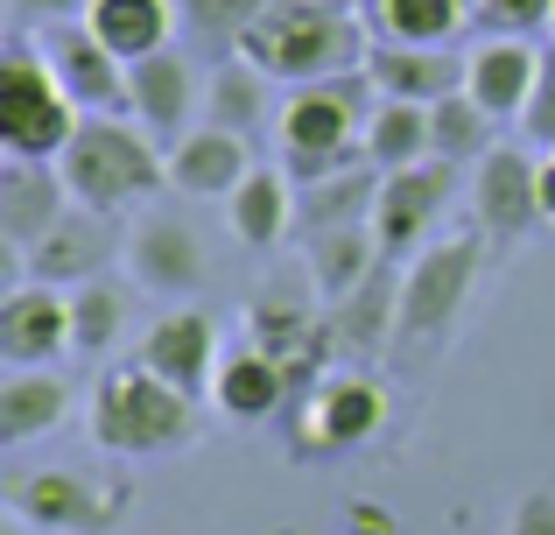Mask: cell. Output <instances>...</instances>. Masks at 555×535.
Segmentation results:
<instances>
[{
	"label": "cell",
	"mask_w": 555,
	"mask_h": 535,
	"mask_svg": "<svg viewBox=\"0 0 555 535\" xmlns=\"http://www.w3.org/2000/svg\"><path fill=\"white\" fill-rule=\"evenodd\" d=\"M506 535H555V494H548V486L520 500V508H514V522H506Z\"/></svg>",
	"instance_id": "35"
},
{
	"label": "cell",
	"mask_w": 555,
	"mask_h": 535,
	"mask_svg": "<svg viewBox=\"0 0 555 535\" xmlns=\"http://www.w3.org/2000/svg\"><path fill=\"white\" fill-rule=\"evenodd\" d=\"M373 106H379V85H373L366 64L338 71V78H324V85H302L282 106V127H274V135H282V169L296 183H324V177H338V169L366 163Z\"/></svg>",
	"instance_id": "3"
},
{
	"label": "cell",
	"mask_w": 555,
	"mask_h": 535,
	"mask_svg": "<svg viewBox=\"0 0 555 535\" xmlns=\"http://www.w3.org/2000/svg\"><path fill=\"white\" fill-rule=\"evenodd\" d=\"M8 514L28 522V528H42V535H92L120 514V494L106 500L85 472L50 466V472H28V480L8 486Z\"/></svg>",
	"instance_id": "11"
},
{
	"label": "cell",
	"mask_w": 555,
	"mask_h": 535,
	"mask_svg": "<svg viewBox=\"0 0 555 535\" xmlns=\"http://www.w3.org/2000/svg\"><path fill=\"white\" fill-rule=\"evenodd\" d=\"M379 262H387V254H379L373 226H338V233H317V240H310V254H302V268H310V282L324 289V303L352 296V289L366 282Z\"/></svg>",
	"instance_id": "27"
},
{
	"label": "cell",
	"mask_w": 555,
	"mask_h": 535,
	"mask_svg": "<svg viewBox=\"0 0 555 535\" xmlns=\"http://www.w3.org/2000/svg\"><path fill=\"white\" fill-rule=\"evenodd\" d=\"M478 268H486V233H450V240H436V247H422L401 275V324H393V345L450 339L457 310L478 289Z\"/></svg>",
	"instance_id": "6"
},
{
	"label": "cell",
	"mask_w": 555,
	"mask_h": 535,
	"mask_svg": "<svg viewBox=\"0 0 555 535\" xmlns=\"http://www.w3.org/2000/svg\"><path fill=\"white\" fill-rule=\"evenodd\" d=\"M197 437V402L155 367H106L92 381V444L113 458H163Z\"/></svg>",
	"instance_id": "4"
},
{
	"label": "cell",
	"mask_w": 555,
	"mask_h": 535,
	"mask_svg": "<svg viewBox=\"0 0 555 535\" xmlns=\"http://www.w3.org/2000/svg\"><path fill=\"white\" fill-rule=\"evenodd\" d=\"M70 416V381L64 373H42V367H14L0 381V444H36L50 437L56 423Z\"/></svg>",
	"instance_id": "24"
},
{
	"label": "cell",
	"mask_w": 555,
	"mask_h": 535,
	"mask_svg": "<svg viewBox=\"0 0 555 535\" xmlns=\"http://www.w3.org/2000/svg\"><path fill=\"white\" fill-rule=\"evenodd\" d=\"M78 99L64 92V78L50 71L42 42L8 36L0 50V155H22V163H56L78 135Z\"/></svg>",
	"instance_id": "5"
},
{
	"label": "cell",
	"mask_w": 555,
	"mask_h": 535,
	"mask_svg": "<svg viewBox=\"0 0 555 535\" xmlns=\"http://www.w3.org/2000/svg\"><path fill=\"white\" fill-rule=\"evenodd\" d=\"M56 169H64L70 198L92 205V212H106V219L141 212L149 198L169 191V149L134 120V113H85L78 135H70V149L56 155Z\"/></svg>",
	"instance_id": "2"
},
{
	"label": "cell",
	"mask_w": 555,
	"mask_h": 535,
	"mask_svg": "<svg viewBox=\"0 0 555 535\" xmlns=\"http://www.w3.org/2000/svg\"><path fill=\"white\" fill-rule=\"evenodd\" d=\"M373 50L352 0H274L240 36V56L268 71L274 85H324L338 71H359Z\"/></svg>",
	"instance_id": "1"
},
{
	"label": "cell",
	"mask_w": 555,
	"mask_h": 535,
	"mask_svg": "<svg viewBox=\"0 0 555 535\" xmlns=\"http://www.w3.org/2000/svg\"><path fill=\"white\" fill-rule=\"evenodd\" d=\"M225 226L232 240H240L246 254H274L288 233H296V177H288L282 163H254L246 169V183L225 198Z\"/></svg>",
	"instance_id": "21"
},
{
	"label": "cell",
	"mask_w": 555,
	"mask_h": 535,
	"mask_svg": "<svg viewBox=\"0 0 555 535\" xmlns=\"http://www.w3.org/2000/svg\"><path fill=\"white\" fill-rule=\"evenodd\" d=\"M288 395H296V387H288V359L260 353V345H240V353L218 359L211 402H218V416H232V423H260V416H274Z\"/></svg>",
	"instance_id": "23"
},
{
	"label": "cell",
	"mask_w": 555,
	"mask_h": 535,
	"mask_svg": "<svg viewBox=\"0 0 555 535\" xmlns=\"http://www.w3.org/2000/svg\"><path fill=\"white\" fill-rule=\"evenodd\" d=\"M246 169H254V141L204 120V127H190L177 149H169V191L204 198V205H225V198L246 183Z\"/></svg>",
	"instance_id": "18"
},
{
	"label": "cell",
	"mask_w": 555,
	"mask_h": 535,
	"mask_svg": "<svg viewBox=\"0 0 555 535\" xmlns=\"http://www.w3.org/2000/svg\"><path fill=\"white\" fill-rule=\"evenodd\" d=\"M542 219H555V155L542 149Z\"/></svg>",
	"instance_id": "37"
},
{
	"label": "cell",
	"mask_w": 555,
	"mask_h": 535,
	"mask_svg": "<svg viewBox=\"0 0 555 535\" xmlns=\"http://www.w3.org/2000/svg\"><path fill=\"white\" fill-rule=\"evenodd\" d=\"M472 8L464 0H373V28L387 42H429V50H457Z\"/></svg>",
	"instance_id": "29"
},
{
	"label": "cell",
	"mask_w": 555,
	"mask_h": 535,
	"mask_svg": "<svg viewBox=\"0 0 555 535\" xmlns=\"http://www.w3.org/2000/svg\"><path fill=\"white\" fill-rule=\"evenodd\" d=\"M387 423V395L366 373H331L310 395V451H352Z\"/></svg>",
	"instance_id": "22"
},
{
	"label": "cell",
	"mask_w": 555,
	"mask_h": 535,
	"mask_svg": "<svg viewBox=\"0 0 555 535\" xmlns=\"http://www.w3.org/2000/svg\"><path fill=\"white\" fill-rule=\"evenodd\" d=\"M436 155V127H429V106H415V99H379L373 120H366V163L373 169H415Z\"/></svg>",
	"instance_id": "26"
},
{
	"label": "cell",
	"mask_w": 555,
	"mask_h": 535,
	"mask_svg": "<svg viewBox=\"0 0 555 535\" xmlns=\"http://www.w3.org/2000/svg\"><path fill=\"white\" fill-rule=\"evenodd\" d=\"M274 0H177V22L190 42H204V50L218 56H240V36L268 14Z\"/></svg>",
	"instance_id": "32"
},
{
	"label": "cell",
	"mask_w": 555,
	"mask_h": 535,
	"mask_svg": "<svg viewBox=\"0 0 555 535\" xmlns=\"http://www.w3.org/2000/svg\"><path fill=\"white\" fill-rule=\"evenodd\" d=\"M429 127H436V155H443V163H486L492 149H500V141H492V113L478 106L472 92H450V99H436L429 106Z\"/></svg>",
	"instance_id": "30"
},
{
	"label": "cell",
	"mask_w": 555,
	"mask_h": 535,
	"mask_svg": "<svg viewBox=\"0 0 555 535\" xmlns=\"http://www.w3.org/2000/svg\"><path fill=\"white\" fill-rule=\"evenodd\" d=\"M42 56L64 78V92L78 99V113H127V64L92 36V22H50L42 28Z\"/></svg>",
	"instance_id": "12"
},
{
	"label": "cell",
	"mask_w": 555,
	"mask_h": 535,
	"mask_svg": "<svg viewBox=\"0 0 555 535\" xmlns=\"http://www.w3.org/2000/svg\"><path fill=\"white\" fill-rule=\"evenodd\" d=\"M542 78V42L534 36H486L464 56V92L492 113V120H520Z\"/></svg>",
	"instance_id": "17"
},
{
	"label": "cell",
	"mask_w": 555,
	"mask_h": 535,
	"mask_svg": "<svg viewBox=\"0 0 555 535\" xmlns=\"http://www.w3.org/2000/svg\"><path fill=\"white\" fill-rule=\"evenodd\" d=\"M113 254H127L120 219H106V212H92V205H70L64 219H56V226H50V233H42L28 254H14V262H22L28 282L85 289V282H99V275H106Z\"/></svg>",
	"instance_id": "9"
},
{
	"label": "cell",
	"mask_w": 555,
	"mask_h": 535,
	"mask_svg": "<svg viewBox=\"0 0 555 535\" xmlns=\"http://www.w3.org/2000/svg\"><path fill=\"white\" fill-rule=\"evenodd\" d=\"M472 212H478V233L486 240H528L542 219V155L514 149V141H500V149L486 155V163H472Z\"/></svg>",
	"instance_id": "10"
},
{
	"label": "cell",
	"mask_w": 555,
	"mask_h": 535,
	"mask_svg": "<svg viewBox=\"0 0 555 535\" xmlns=\"http://www.w3.org/2000/svg\"><path fill=\"white\" fill-rule=\"evenodd\" d=\"M56 353H78L70 345V289L50 282H14L0 296V359L8 367H50Z\"/></svg>",
	"instance_id": "13"
},
{
	"label": "cell",
	"mask_w": 555,
	"mask_h": 535,
	"mask_svg": "<svg viewBox=\"0 0 555 535\" xmlns=\"http://www.w3.org/2000/svg\"><path fill=\"white\" fill-rule=\"evenodd\" d=\"M92 36L106 42L120 64H141V56L169 50V22H177V0H92L85 8Z\"/></svg>",
	"instance_id": "25"
},
{
	"label": "cell",
	"mask_w": 555,
	"mask_h": 535,
	"mask_svg": "<svg viewBox=\"0 0 555 535\" xmlns=\"http://www.w3.org/2000/svg\"><path fill=\"white\" fill-rule=\"evenodd\" d=\"M366 71H373L379 99H415V106H436V99L464 92V56L457 50H429V42H387V36H373Z\"/></svg>",
	"instance_id": "19"
},
{
	"label": "cell",
	"mask_w": 555,
	"mask_h": 535,
	"mask_svg": "<svg viewBox=\"0 0 555 535\" xmlns=\"http://www.w3.org/2000/svg\"><path fill=\"white\" fill-rule=\"evenodd\" d=\"M127 310H134V296H127L120 282H106V275L70 289V345H78V353H113L120 331H127Z\"/></svg>",
	"instance_id": "31"
},
{
	"label": "cell",
	"mask_w": 555,
	"mask_h": 535,
	"mask_svg": "<svg viewBox=\"0 0 555 535\" xmlns=\"http://www.w3.org/2000/svg\"><path fill=\"white\" fill-rule=\"evenodd\" d=\"M197 106H204V85H197V71H190V56L155 50V56H141V64H127V113H134L163 149H177L190 135V113Z\"/></svg>",
	"instance_id": "15"
},
{
	"label": "cell",
	"mask_w": 555,
	"mask_h": 535,
	"mask_svg": "<svg viewBox=\"0 0 555 535\" xmlns=\"http://www.w3.org/2000/svg\"><path fill=\"white\" fill-rule=\"evenodd\" d=\"M464 8H472V14H478V0H464Z\"/></svg>",
	"instance_id": "38"
},
{
	"label": "cell",
	"mask_w": 555,
	"mask_h": 535,
	"mask_svg": "<svg viewBox=\"0 0 555 535\" xmlns=\"http://www.w3.org/2000/svg\"><path fill=\"white\" fill-rule=\"evenodd\" d=\"M268 85H274L268 71H254L246 56H225V64H218V78L204 85V113H211V127L254 141L260 127H268Z\"/></svg>",
	"instance_id": "28"
},
{
	"label": "cell",
	"mask_w": 555,
	"mask_h": 535,
	"mask_svg": "<svg viewBox=\"0 0 555 535\" xmlns=\"http://www.w3.org/2000/svg\"><path fill=\"white\" fill-rule=\"evenodd\" d=\"M450 183H457V163H443V155H429V163H415V169H393V177L379 183L373 240H379L387 262H415V254L429 247L436 219H443V205H450Z\"/></svg>",
	"instance_id": "8"
},
{
	"label": "cell",
	"mask_w": 555,
	"mask_h": 535,
	"mask_svg": "<svg viewBox=\"0 0 555 535\" xmlns=\"http://www.w3.org/2000/svg\"><path fill=\"white\" fill-rule=\"evenodd\" d=\"M141 367H155L169 387H183L190 402L211 395L218 381V324L204 310H190V303H177V310H163L149 331H141Z\"/></svg>",
	"instance_id": "14"
},
{
	"label": "cell",
	"mask_w": 555,
	"mask_h": 535,
	"mask_svg": "<svg viewBox=\"0 0 555 535\" xmlns=\"http://www.w3.org/2000/svg\"><path fill=\"white\" fill-rule=\"evenodd\" d=\"M92 0H8L14 22H70V14H85Z\"/></svg>",
	"instance_id": "36"
},
{
	"label": "cell",
	"mask_w": 555,
	"mask_h": 535,
	"mask_svg": "<svg viewBox=\"0 0 555 535\" xmlns=\"http://www.w3.org/2000/svg\"><path fill=\"white\" fill-rule=\"evenodd\" d=\"M520 135L555 149V42H542V78H534V99H528V113H520Z\"/></svg>",
	"instance_id": "34"
},
{
	"label": "cell",
	"mask_w": 555,
	"mask_h": 535,
	"mask_svg": "<svg viewBox=\"0 0 555 535\" xmlns=\"http://www.w3.org/2000/svg\"><path fill=\"white\" fill-rule=\"evenodd\" d=\"M331 324V353L345 359H373L393 345V324H401V282H393V262H379L366 282L352 289V296H338L324 310Z\"/></svg>",
	"instance_id": "20"
},
{
	"label": "cell",
	"mask_w": 555,
	"mask_h": 535,
	"mask_svg": "<svg viewBox=\"0 0 555 535\" xmlns=\"http://www.w3.org/2000/svg\"><path fill=\"white\" fill-rule=\"evenodd\" d=\"M127 282L149 289L163 303H190L204 282H211V254H204V233L177 212H149V219L127 233Z\"/></svg>",
	"instance_id": "7"
},
{
	"label": "cell",
	"mask_w": 555,
	"mask_h": 535,
	"mask_svg": "<svg viewBox=\"0 0 555 535\" xmlns=\"http://www.w3.org/2000/svg\"><path fill=\"white\" fill-rule=\"evenodd\" d=\"M472 22L492 36H534V28H555V0H478Z\"/></svg>",
	"instance_id": "33"
},
{
	"label": "cell",
	"mask_w": 555,
	"mask_h": 535,
	"mask_svg": "<svg viewBox=\"0 0 555 535\" xmlns=\"http://www.w3.org/2000/svg\"><path fill=\"white\" fill-rule=\"evenodd\" d=\"M70 205H78V198H70V183H64L56 163H22V155L0 163V240H8L14 254L36 247Z\"/></svg>",
	"instance_id": "16"
}]
</instances>
